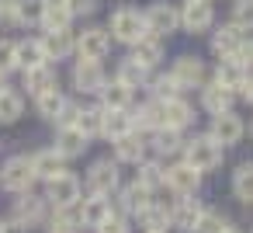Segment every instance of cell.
Wrapping results in <instances>:
<instances>
[{"label":"cell","instance_id":"cell-1","mask_svg":"<svg viewBox=\"0 0 253 233\" xmlns=\"http://www.w3.org/2000/svg\"><path fill=\"white\" fill-rule=\"evenodd\" d=\"M222 157H225V150H222L208 132H194V136H187L184 146H180V160L191 164L198 174L218 171V167H222Z\"/></svg>","mask_w":253,"mask_h":233},{"label":"cell","instance_id":"cell-2","mask_svg":"<svg viewBox=\"0 0 253 233\" xmlns=\"http://www.w3.org/2000/svg\"><path fill=\"white\" fill-rule=\"evenodd\" d=\"M104 28H108V35H111V46H125V49H128V46H135V42L146 35L142 11H139V7H128V4L115 7Z\"/></svg>","mask_w":253,"mask_h":233},{"label":"cell","instance_id":"cell-3","mask_svg":"<svg viewBox=\"0 0 253 233\" xmlns=\"http://www.w3.org/2000/svg\"><path fill=\"white\" fill-rule=\"evenodd\" d=\"M42 184H45L42 198L49 202V209H77L80 198H84V181L73 171H63V174H56Z\"/></svg>","mask_w":253,"mask_h":233},{"label":"cell","instance_id":"cell-4","mask_svg":"<svg viewBox=\"0 0 253 233\" xmlns=\"http://www.w3.org/2000/svg\"><path fill=\"white\" fill-rule=\"evenodd\" d=\"M167 73H170V80L177 84V91H180V94H187V91H198V87L208 80V73H211V70H208V63H205L198 53H180V56L170 63V70H167Z\"/></svg>","mask_w":253,"mask_h":233},{"label":"cell","instance_id":"cell-5","mask_svg":"<svg viewBox=\"0 0 253 233\" xmlns=\"http://www.w3.org/2000/svg\"><path fill=\"white\" fill-rule=\"evenodd\" d=\"M104 84H108V70H104V63H97V59H73L70 87H73L80 98H97Z\"/></svg>","mask_w":253,"mask_h":233},{"label":"cell","instance_id":"cell-6","mask_svg":"<svg viewBox=\"0 0 253 233\" xmlns=\"http://www.w3.org/2000/svg\"><path fill=\"white\" fill-rule=\"evenodd\" d=\"M84 184H87V195H104V198L115 195L118 184H122V164H118L115 157H101V160H94V164L87 167Z\"/></svg>","mask_w":253,"mask_h":233},{"label":"cell","instance_id":"cell-7","mask_svg":"<svg viewBox=\"0 0 253 233\" xmlns=\"http://www.w3.org/2000/svg\"><path fill=\"white\" fill-rule=\"evenodd\" d=\"M142 21H146V32H153L160 39H170L173 32H180V4L153 0V4L142 7Z\"/></svg>","mask_w":253,"mask_h":233},{"label":"cell","instance_id":"cell-8","mask_svg":"<svg viewBox=\"0 0 253 233\" xmlns=\"http://www.w3.org/2000/svg\"><path fill=\"white\" fill-rule=\"evenodd\" d=\"M0 188L11 191V195H21V191L35 188V171H32L28 153H14L0 164Z\"/></svg>","mask_w":253,"mask_h":233},{"label":"cell","instance_id":"cell-9","mask_svg":"<svg viewBox=\"0 0 253 233\" xmlns=\"http://www.w3.org/2000/svg\"><path fill=\"white\" fill-rule=\"evenodd\" d=\"M218 21L211 0H184L180 4V32L184 35H208Z\"/></svg>","mask_w":253,"mask_h":233},{"label":"cell","instance_id":"cell-10","mask_svg":"<svg viewBox=\"0 0 253 233\" xmlns=\"http://www.w3.org/2000/svg\"><path fill=\"white\" fill-rule=\"evenodd\" d=\"M49 212H52V209H49V202H45L42 195H35V191H21V195L14 198V209H11V216H7V219H14V223L28 233V230L42 226Z\"/></svg>","mask_w":253,"mask_h":233},{"label":"cell","instance_id":"cell-11","mask_svg":"<svg viewBox=\"0 0 253 233\" xmlns=\"http://www.w3.org/2000/svg\"><path fill=\"white\" fill-rule=\"evenodd\" d=\"M73 35H77V56L73 59H97V63L108 59L111 35L104 25H84V32H73Z\"/></svg>","mask_w":253,"mask_h":233},{"label":"cell","instance_id":"cell-12","mask_svg":"<svg viewBox=\"0 0 253 233\" xmlns=\"http://www.w3.org/2000/svg\"><path fill=\"white\" fill-rule=\"evenodd\" d=\"M201 177H205V174H198V171H194L191 164H184V160H173V164H167V167H163V188H170L177 198L198 195Z\"/></svg>","mask_w":253,"mask_h":233},{"label":"cell","instance_id":"cell-13","mask_svg":"<svg viewBox=\"0 0 253 233\" xmlns=\"http://www.w3.org/2000/svg\"><path fill=\"white\" fill-rule=\"evenodd\" d=\"M128 59H135L142 70L156 73V70L167 63V39H160V35L146 32V35H142L135 46H128Z\"/></svg>","mask_w":253,"mask_h":233},{"label":"cell","instance_id":"cell-14","mask_svg":"<svg viewBox=\"0 0 253 233\" xmlns=\"http://www.w3.org/2000/svg\"><path fill=\"white\" fill-rule=\"evenodd\" d=\"M160 105V125L163 129H177V132H187L194 125V105L187 101V94H177V98H167V101H156Z\"/></svg>","mask_w":253,"mask_h":233},{"label":"cell","instance_id":"cell-15","mask_svg":"<svg viewBox=\"0 0 253 233\" xmlns=\"http://www.w3.org/2000/svg\"><path fill=\"white\" fill-rule=\"evenodd\" d=\"M208 136H211L222 150H229V146L243 143V136H246V122L236 115V108H232V112H222V115H211V122H208Z\"/></svg>","mask_w":253,"mask_h":233},{"label":"cell","instance_id":"cell-16","mask_svg":"<svg viewBox=\"0 0 253 233\" xmlns=\"http://www.w3.org/2000/svg\"><path fill=\"white\" fill-rule=\"evenodd\" d=\"M243 39H246V32H239L236 25H211V32H208V53L215 56V59H232L236 53H239V46H243Z\"/></svg>","mask_w":253,"mask_h":233},{"label":"cell","instance_id":"cell-17","mask_svg":"<svg viewBox=\"0 0 253 233\" xmlns=\"http://www.w3.org/2000/svg\"><path fill=\"white\" fill-rule=\"evenodd\" d=\"M236 91H229V87H222V84H215L211 77L198 87V105H201V112L211 118V115H222V112H232L236 108Z\"/></svg>","mask_w":253,"mask_h":233},{"label":"cell","instance_id":"cell-18","mask_svg":"<svg viewBox=\"0 0 253 233\" xmlns=\"http://www.w3.org/2000/svg\"><path fill=\"white\" fill-rule=\"evenodd\" d=\"M39 42H42L45 59L56 63V66L77 56V35H73V28H63V32H42Z\"/></svg>","mask_w":253,"mask_h":233},{"label":"cell","instance_id":"cell-19","mask_svg":"<svg viewBox=\"0 0 253 233\" xmlns=\"http://www.w3.org/2000/svg\"><path fill=\"white\" fill-rule=\"evenodd\" d=\"M111 150H115V160H118V164L135 167V164H142V160L149 157V136H146V132L128 129L125 136H118V139L111 143Z\"/></svg>","mask_w":253,"mask_h":233},{"label":"cell","instance_id":"cell-20","mask_svg":"<svg viewBox=\"0 0 253 233\" xmlns=\"http://www.w3.org/2000/svg\"><path fill=\"white\" fill-rule=\"evenodd\" d=\"M52 150L70 164V160H80L87 150H90V139L77 129V125H56V136H52Z\"/></svg>","mask_w":253,"mask_h":233},{"label":"cell","instance_id":"cell-21","mask_svg":"<svg viewBox=\"0 0 253 233\" xmlns=\"http://www.w3.org/2000/svg\"><path fill=\"white\" fill-rule=\"evenodd\" d=\"M49 87H59V66L56 63H42V66H32V70H21V94L35 98Z\"/></svg>","mask_w":253,"mask_h":233},{"label":"cell","instance_id":"cell-22","mask_svg":"<svg viewBox=\"0 0 253 233\" xmlns=\"http://www.w3.org/2000/svg\"><path fill=\"white\" fill-rule=\"evenodd\" d=\"M111 212H115V209H111V198H104V195H87V198H80V205H77V219H80L84 230H97Z\"/></svg>","mask_w":253,"mask_h":233},{"label":"cell","instance_id":"cell-23","mask_svg":"<svg viewBox=\"0 0 253 233\" xmlns=\"http://www.w3.org/2000/svg\"><path fill=\"white\" fill-rule=\"evenodd\" d=\"M118 212L122 216H139L149 202H153V191L149 188H142L139 181H128V184H118Z\"/></svg>","mask_w":253,"mask_h":233},{"label":"cell","instance_id":"cell-24","mask_svg":"<svg viewBox=\"0 0 253 233\" xmlns=\"http://www.w3.org/2000/svg\"><path fill=\"white\" fill-rule=\"evenodd\" d=\"M201 212H205L201 198H194V195L177 198V205L170 209V226H173V230H180V233H194V226H198Z\"/></svg>","mask_w":253,"mask_h":233},{"label":"cell","instance_id":"cell-25","mask_svg":"<svg viewBox=\"0 0 253 233\" xmlns=\"http://www.w3.org/2000/svg\"><path fill=\"white\" fill-rule=\"evenodd\" d=\"M180 146H184V132L177 129H153L149 132V153L156 160H167V157H180Z\"/></svg>","mask_w":253,"mask_h":233},{"label":"cell","instance_id":"cell-26","mask_svg":"<svg viewBox=\"0 0 253 233\" xmlns=\"http://www.w3.org/2000/svg\"><path fill=\"white\" fill-rule=\"evenodd\" d=\"M42 14H45V0H14V11H11V25L35 32L42 28Z\"/></svg>","mask_w":253,"mask_h":233},{"label":"cell","instance_id":"cell-27","mask_svg":"<svg viewBox=\"0 0 253 233\" xmlns=\"http://www.w3.org/2000/svg\"><path fill=\"white\" fill-rule=\"evenodd\" d=\"M97 105L101 108H111V112H128L135 105V91H128L125 84H118L115 77H108V84L97 94Z\"/></svg>","mask_w":253,"mask_h":233},{"label":"cell","instance_id":"cell-28","mask_svg":"<svg viewBox=\"0 0 253 233\" xmlns=\"http://www.w3.org/2000/svg\"><path fill=\"white\" fill-rule=\"evenodd\" d=\"M14 59H18V73H21V70H32V66H42V63H49V59H45V53H42V42H39V35L14 39Z\"/></svg>","mask_w":253,"mask_h":233},{"label":"cell","instance_id":"cell-29","mask_svg":"<svg viewBox=\"0 0 253 233\" xmlns=\"http://www.w3.org/2000/svg\"><path fill=\"white\" fill-rule=\"evenodd\" d=\"M208 77H211L215 84L229 87V91H239V87H243V80L250 77V70H246V66L232 56V59H218V63H215V70H211Z\"/></svg>","mask_w":253,"mask_h":233},{"label":"cell","instance_id":"cell-30","mask_svg":"<svg viewBox=\"0 0 253 233\" xmlns=\"http://www.w3.org/2000/svg\"><path fill=\"white\" fill-rule=\"evenodd\" d=\"M32 171H35V181H49V177H56V174H63L66 171V160L52 150V146H45V150H35L32 157Z\"/></svg>","mask_w":253,"mask_h":233},{"label":"cell","instance_id":"cell-31","mask_svg":"<svg viewBox=\"0 0 253 233\" xmlns=\"http://www.w3.org/2000/svg\"><path fill=\"white\" fill-rule=\"evenodd\" d=\"M128 122H132L135 132H146V136H149L153 129H160V105H156L153 98L132 105V108H128Z\"/></svg>","mask_w":253,"mask_h":233},{"label":"cell","instance_id":"cell-32","mask_svg":"<svg viewBox=\"0 0 253 233\" xmlns=\"http://www.w3.org/2000/svg\"><path fill=\"white\" fill-rule=\"evenodd\" d=\"M118 84H125L128 91H146V84H149V70H142L135 59H118V66H115V73H111Z\"/></svg>","mask_w":253,"mask_h":233},{"label":"cell","instance_id":"cell-33","mask_svg":"<svg viewBox=\"0 0 253 233\" xmlns=\"http://www.w3.org/2000/svg\"><path fill=\"white\" fill-rule=\"evenodd\" d=\"M135 219H139L142 233H167V230H170V209H167L163 202H156V198H153Z\"/></svg>","mask_w":253,"mask_h":233},{"label":"cell","instance_id":"cell-34","mask_svg":"<svg viewBox=\"0 0 253 233\" xmlns=\"http://www.w3.org/2000/svg\"><path fill=\"white\" fill-rule=\"evenodd\" d=\"M73 28V11L66 0H45V14H42V32H63Z\"/></svg>","mask_w":253,"mask_h":233},{"label":"cell","instance_id":"cell-35","mask_svg":"<svg viewBox=\"0 0 253 233\" xmlns=\"http://www.w3.org/2000/svg\"><path fill=\"white\" fill-rule=\"evenodd\" d=\"M32 101H35V112H39L45 122H56L59 112H63V105H66V91H63V87H49V91L35 94Z\"/></svg>","mask_w":253,"mask_h":233},{"label":"cell","instance_id":"cell-36","mask_svg":"<svg viewBox=\"0 0 253 233\" xmlns=\"http://www.w3.org/2000/svg\"><path fill=\"white\" fill-rule=\"evenodd\" d=\"M21 115H25V94L21 87H7L0 94V125H14L21 122Z\"/></svg>","mask_w":253,"mask_h":233},{"label":"cell","instance_id":"cell-37","mask_svg":"<svg viewBox=\"0 0 253 233\" xmlns=\"http://www.w3.org/2000/svg\"><path fill=\"white\" fill-rule=\"evenodd\" d=\"M45 233H84L80 219H77V209H52L42 223Z\"/></svg>","mask_w":253,"mask_h":233},{"label":"cell","instance_id":"cell-38","mask_svg":"<svg viewBox=\"0 0 253 233\" xmlns=\"http://www.w3.org/2000/svg\"><path fill=\"white\" fill-rule=\"evenodd\" d=\"M101 115H104V108L94 101V105H80V112H77V129L87 136V139H101Z\"/></svg>","mask_w":253,"mask_h":233},{"label":"cell","instance_id":"cell-39","mask_svg":"<svg viewBox=\"0 0 253 233\" xmlns=\"http://www.w3.org/2000/svg\"><path fill=\"white\" fill-rule=\"evenodd\" d=\"M135 167H139V171H135V181L156 195V191L163 188V167H167V164H163V160H156V157H146V160H142V164H135Z\"/></svg>","mask_w":253,"mask_h":233},{"label":"cell","instance_id":"cell-40","mask_svg":"<svg viewBox=\"0 0 253 233\" xmlns=\"http://www.w3.org/2000/svg\"><path fill=\"white\" fill-rule=\"evenodd\" d=\"M232 195L246 205H253V160H243L236 164L232 171Z\"/></svg>","mask_w":253,"mask_h":233},{"label":"cell","instance_id":"cell-41","mask_svg":"<svg viewBox=\"0 0 253 233\" xmlns=\"http://www.w3.org/2000/svg\"><path fill=\"white\" fill-rule=\"evenodd\" d=\"M128 129H132L128 112H111V108H104V115H101V139L115 143V139H118V136H125Z\"/></svg>","mask_w":253,"mask_h":233},{"label":"cell","instance_id":"cell-42","mask_svg":"<svg viewBox=\"0 0 253 233\" xmlns=\"http://www.w3.org/2000/svg\"><path fill=\"white\" fill-rule=\"evenodd\" d=\"M146 91H149V98H153V101H167V98H177V94H180V91H177V84L170 80V73H149Z\"/></svg>","mask_w":253,"mask_h":233},{"label":"cell","instance_id":"cell-43","mask_svg":"<svg viewBox=\"0 0 253 233\" xmlns=\"http://www.w3.org/2000/svg\"><path fill=\"white\" fill-rule=\"evenodd\" d=\"M229 25H236L239 32H253V4H250V0H232Z\"/></svg>","mask_w":253,"mask_h":233},{"label":"cell","instance_id":"cell-44","mask_svg":"<svg viewBox=\"0 0 253 233\" xmlns=\"http://www.w3.org/2000/svg\"><path fill=\"white\" fill-rule=\"evenodd\" d=\"M225 226H232L218 209H205L201 212V219H198V226H194V233H222Z\"/></svg>","mask_w":253,"mask_h":233},{"label":"cell","instance_id":"cell-45","mask_svg":"<svg viewBox=\"0 0 253 233\" xmlns=\"http://www.w3.org/2000/svg\"><path fill=\"white\" fill-rule=\"evenodd\" d=\"M18 73V59H14V39H4L0 35V77H7Z\"/></svg>","mask_w":253,"mask_h":233},{"label":"cell","instance_id":"cell-46","mask_svg":"<svg viewBox=\"0 0 253 233\" xmlns=\"http://www.w3.org/2000/svg\"><path fill=\"white\" fill-rule=\"evenodd\" d=\"M94 233H132V226H128V216H122V212L115 209V212H111Z\"/></svg>","mask_w":253,"mask_h":233},{"label":"cell","instance_id":"cell-47","mask_svg":"<svg viewBox=\"0 0 253 233\" xmlns=\"http://www.w3.org/2000/svg\"><path fill=\"white\" fill-rule=\"evenodd\" d=\"M70 11H73V21H84V18H94L101 11V0H66Z\"/></svg>","mask_w":253,"mask_h":233},{"label":"cell","instance_id":"cell-48","mask_svg":"<svg viewBox=\"0 0 253 233\" xmlns=\"http://www.w3.org/2000/svg\"><path fill=\"white\" fill-rule=\"evenodd\" d=\"M77 112H80V101H73V98H66V105H63V112H59V118H56V125H73V122H77Z\"/></svg>","mask_w":253,"mask_h":233},{"label":"cell","instance_id":"cell-49","mask_svg":"<svg viewBox=\"0 0 253 233\" xmlns=\"http://www.w3.org/2000/svg\"><path fill=\"white\" fill-rule=\"evenodd\" d=\"M236 59H239V63H243V66H246V70L253 73V39H250V35L243 39V46H239V53H236Z\"/></svg>","mask_w":253,"mask_h":233},{"label":"cell","instance_id":"cell-50","mask_svg":"<svg viewBox=\"0 0 253 233\" xmlns=\"http://www.w3.org/2000/svg\"><path fill=\"white\" fill-rule=\"evenodd\" d=\"M236 98H239L243 105H250V108H253V73H250V77L243 80V87L236 91Z\"/></svg>","mask_w":253,"mask_h":233},{"label":"cell","instance_id":"cell-51","mask_svg":"<svg viewBox=\"0 0 253 233\" xmlns=\"http://www.w3.org/2000/svg\"><path fill=\"white\" fill-rule=\"evenodd\" d=\"M0 233H25L14 219H0Z\"/></svg>","mask_w":253,"mask_h":233},{"label":"cell","instance_id":"cell-52","mask_svg":"<svg viewBox=\"0 0 253 233\" xmlns=\"http://www.w3.org/2000/svg\"><path fill=\"white\" fill-rule=\"evenodd\" d=\"M7 87H11V84H7V77H0V94H4Z\"/></svg>","mask_w":253,"mask_h":233},{"label":"cell","instance_id":"cell-53","mask_svg":"<svg viewBox=\"0 0 253 233\" xmlns=\"http://www.w3.org/2000/svg\"><path fill=\"white\" fill-rule=\"evenodd\" d=\"M222 233H243V230H236V226H225V230H222Z\"/></svg>","mask_w":253,"mask_h":233},{"label":"cell","instance_id":"cell-54","mask_svg":"<svg viewBox=\"0 0 253 233\" xmlns=\"http://www.w3.org/2000/svg\"><path fill=\"white\" fill-rule=\"evenodd\" d=\"M250 139H253V118H250Z\"/></svg>","mask_w":253,"mask_h":233}]
</instances>
